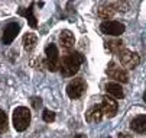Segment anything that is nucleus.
<instances>
[{"mask_svg": "<svg viewBox=\"0 0 146 138\" xmlns=\"http://www.w3.org/2000/svg\"><path fill=\"white\" fill-rule=\"evenodd\" d=\"M109 5L113 7L114 12L116 10H119V12H127L129 10V3L127 2H111Z\"/></svg>", "mask_w": 146, "mask_h": 138, "instance_id": "nucleus-18", "label": "nucleus"}, {"mask_svg": "<svg viewBox=\"0 0 146 138\" xmlns=\"http://www.w3.org/2000/svg\"><path fill=\"white\" fill-rule=\"evenodd\" d=\"M19 15H23L26 19H28V22H29V25L32 26V28H36V17L33 16V9L32 7H28V9H25V7H20L19 9Z\"/></svg>", "mask_w": 146, "mask_h": 138, "instance_id": "nucleus-17", "label": "nucleus"}, {"mask_svg": "<svg viewBox=\"0 0 146 138\" xmlns=\"http://www.w3.org/2000/svg\"><path fill=\"white\" fill-rule=\"evenodd\" d=\"M58 41H59V45L65 51H71L74 48V44H75V38H74L71 31H62L59 33Z\"/></svg>", "mask_w": 146, "mask_h": 138, "instance_id": "nucleus-10", "label": "nucleus"}, {"mask_svg": "<svg viewBox=\"0 0 146 138\" xmlns=\"http://www.w3.org/2000/svg\"><path fill=\"white\" fill-rule=\"evenodd\" d=\"M106 92L109 93V96H111L113 99H121L124 96L123 87L119 83H107L106 84Z\"/></svg>", "mask_w": 146, "mask_h": 138, "instance_id": "nucleus-12", "label": "nucleus"}, {"mask_svg": "<svg viewBox=\"0 0 146 138\" xmlns=\"http://www.w3.org/2000/svg\"><path fill=\"white\" fill-rule=\"evenodd\" d=\"M130 128L135 131V132H146V115H139L136 116L135 119L130 122Z\"/></svg>", "mask_w": 146, "mask_h": 138, "instance_id": "nucleus-13", "label": "nucleus"}, {"mask_svg": "<svg viewBox=\"0 0 146 138\" xmlns=\"http://www.w3.org/2000/svg\"><path fill=\"white\" fill-rule=\"evenodd\" d=\"M143 100L146 102V90H145V93H143Z\"/></svg>", "mask_w": 146, "mask_h": 138, "instance_id": "nucleus-22", "label": "nucleus"}, {"mask_svg": "<svg viewBox=\"0 0 146 138\" xmlns=\"http://www.w3.org/2000/svg\"><path fill=\"white\" fill-rule=\"evenodd\" d=\"M72 138H82V135L80 134V135H75V137H72Z\"/></svg>", "mask_w": 146, "mask_h": 138, "instance_id": "nucleus-23", "label": "nucleus"}, {"mask_svg": "<svg viewBox=\"0 0 146 138\" xmlns=\"http://www.w3.org/2000/svg\"><path fill=\"white\" fill-rule=\"evenodd\" d=\"M42 118H44V121H45V122H52V121H55V113H54L52 111L45 109L44 113H42Z\"/></svg>", "mask_w": 146, "mask_h": 138, "instance_id": "nucleus-20", "label": "nucleus"}, {"mask_svg": "<svg viewBox=\"0 0 146 138\" xmlns=\"http://www.w3.org/2000/svg\"><path fill=\"white\" fill-rule=\"evenodd\" d=\"M119 58H120V64L123 66V68L124 67L126 68H135L140 63V57L136 52H132V51H127V50H123L119 54Z\"/></svg>", "mask_w": 146, "mask_h": 138, "instance_id": "nucleus-6", "label": "nucleus"}, {"mask_svg": "<svg viewBox=\"0 0 146 138\" xmlns=\"http://www.w3.org/2000/svg\"><path fill=\"white\" fill-rule=\"evenodd\" d=\"M19 31H20V26H19L17 23H15V22L9 23V25L5 28V31H3L2 42H3L5 45H9V44H12V42H13V39L17 36Z\"/></svg>", "mask_w": 146, "mask_h": 138, "instance_id": "nucleus-9", "label": "nucleus"}, {"mask_svg": "<svg viewBox=\"0 0 146 138\" xmlns=\"http://www.w3.org/2000/svg\"><path fill=\"white\" fill-rule=\"evenodd\" d=\"M36 44H38V38L35 33H26L23 36V47L26 51H32L36 47Z\"/></svg>", "mask_w": 146, "mask_h": 138, "instance_id": "nucleus-16", "label": "nucleus"}, {"mask_svg": "<svg viewBox=\"0 0 146 138\" xmlns=\"http://www.w3.org/2000/svg\"><path fill=\"white\" fill-rule=\"evenodd\" d=\"M100 108H101V112L104 115H107L109 118H111L117 112V102H116V99H113L111 96H104L101 99Z\"/></svg>", "mask_w": 146, "mask_h": 138, "instance_id": "nucleus-8", "label": "nucleus"}, {"mask_svg": "<svg viewBox=\"0 0 146 138\" xmlns=\"http://www.w3.org/2000/svg\"><path fill=\"white\" fill-rule=\"evenodd\" d=\"M106 73H107V76H109L110 78H114V80H117V82H120V83H127V82H129V74H127V71L124 70L123 67L117 66L116 63H110L109 67H107V70H106Z\"/></svg>", "mask_w": 146, "mask_h": 138, "instance_id": "nucleus-5", "label": "nucleus"}, {"mask_svg": "<svg viewBox=\"0 0 146 138\" xmlns=\"http://www.w3.org/2000/svg\"><path fill=\"white\" fill-rule=\"evenodd\" d=\"M45 54H46V67L51 71H56L59 68V52L55 44H49L45 48Z\"/></svg>", "mask_w": 146, "mask_h": 138, "instance_id": "nucleus-3", "label": "nucleus"}, {"mask_svg": "<svg viewBox=\"0 0 146 138\" xmlns=\"http://www.w3.org/2000/svg\"><path fill=\"white\" fill-rule=\"evenodd\" d=\"M86 87H87V84L82 78H74V80L70 82L68 86H67V94L71 99H78V97H81L82 93L86 92Z\"/></svg>", "mask_w": 146, "mask_h": 138, "instance_id": "nucleus-4", "label": "nucleus"}, {"mask_svg": "<svg viewBox=\"0 0 146 138\" xmlns=\"http://www.w3.org/2000/svg\"><path fill=\"white\" fill-rule=\"evenodd\" d=\"M101 118H103V112H101V108L100 106H91L87 112H86V119L91 124H97L101 121Z\"/></svg>", "mask_w": 146, "mask_h": 138, "instance_id": "nucleus-11", "label": "nucleus"}, {"mask_svg": "<svg viewBox=\"0 0 146 138\" xmlns=\"http://www.w3.org/2000/svg\"><path fill=\"white\" fill-rule=\"evenodd\" d=\"M124 25L116 21H104L100 25V31L106 35H113V36H119L124 32Z\"/></svg>", "mask_w": 146, "mask_h": 138, "instance_id": "nucleus-7", "label": "nucleus"}, {"mask_svg": "<svg viewBox=\"0 0 146 138\" xmlns=\"http://www.w3.org/2000/svg\"><path fill=\"white\" fill-rule=\"evenodd\" d=\"M116 12L113 10V7L107 3V5H103V6H98L97 7V16L101 17V19H106V21H109L110 17H113Z\"/></svg>", "mask_w": 146, "mask_h": 138, "instance_id": "nucleus-14", "label": "nucleus"}, {"mask_svg": "<svg viewBox=\"0 0 146 138\" xmlns=\"http://www.w3.org/2000/svg\"><path fill=\"white\" fill-rule=\"evenodd\" d=\"M106 47H107V50H109L110 52H113V54H120V52L123 51L124 44H123L121 39H111V41H107V42H106Z\"/></svg>", "mask_w": 146, "mask_h": 138, "instance_id": "nucleus-15", "label": "nucleus"}, {"mask_svg": "<svg viewBox=\"0 0 146 138\" xmlns=\"http://www.w3.org/2000/svg\"><path fill=\"white\" fill-rule=\"evenodd\" d=\"M32 105H33V108H38L40 105V99H38V97H32Z\"/></svg>", "mask_w": 146, "mask_h": 138, "instance_id": "nucleus-21", "label": "nucleus"}, {"mask_svg": "<svg viewBox=\"0 0 146 138\" xmlns=\"http://www.w3.org/2000/svg\"><path fill=\"white\" fill-rule=\"evenodd\" d=\"M31 124V111L26 106H17L13 111V127L16 131L22 132Z\"/></svg>", "mask_w": 146, "mask_h": 138, "instance_id": "nucleus-2", "label": "nucleus"}, {"mask_svg": "<svg viewBox=\"0 0 146 138\" xmlns=\"http://www.w3.org/2000/svg\"><path fill=\"white\" fill-rule=\"evenodd\" d=\"M81 63H84V57L80 52H70L59 63V71L64 77H71L80 70Z\"/></svg>", "mask_w": 146, "mask_h": 138, "instance_id": "nucleus-1", "label": "nucleus"}, {"mask_svg": "<svg viewBox=\"0 0 146 138\" xmlns=\"http://www.w3.org/2000/svg\"><path fill=\"white\" fill-rule=\"evenodd\" d=\"M7 129V115L5 111H0V134Z\"/></svg>", "mask_w": 146, "mask_h": 138, "instance_id": "nucleus-19", "label": "nucleus"}]
</instances>
